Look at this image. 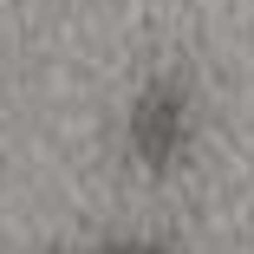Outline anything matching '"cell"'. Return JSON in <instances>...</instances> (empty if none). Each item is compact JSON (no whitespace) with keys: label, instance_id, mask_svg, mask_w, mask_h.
Listing matches in <instances>:
<instances>
[{"label":"cell","instance_id":"1","mask_svg":"<svg viewBox=\"0 0 254 254\" xmlns=\"http://www.w3.org/2000/svg\"><path fill=\"white\" fill-rule=\"evenodd\" d=\"M189 130H195V98H189V85L176 72H157V78L130 98V111H124V143H130V157L143 170L183 163Z\"/></svg>","mask_w":254,"mask_h":254}]
</instances>
